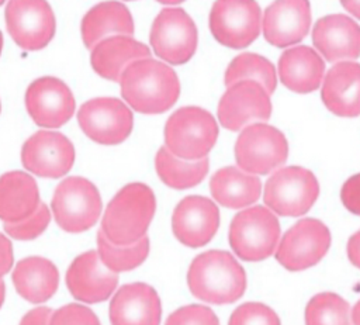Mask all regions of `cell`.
I'll use <instances>...</instances> for the list:
<instances>
[{
    "mask_svg": "<svg viewBox=\"0 0 360 325\" xmlns=\"http://www.w3.org/2000/svg\"><path fill=\"white\" fill-rule=\"evenodd\" d=\"M122 98L142 114H162L172 108L180 94L176 72L166 63L143 58L132 62L120 79Z\"/></svg>",
    "mask_w": 360,
    "mask_h": 325,
    "instance_id": "6da1fadb",
    "label": "cell"
},
{
    "mask_svg": "<svg viewBox=\"0 0 360 325\" xmlns=\"http://www.w3.org/2000/svg\"><path fill=\"white\" fill-rule=\"evenodd\" d=\"M191 294L210 304H231L246 290V273L226 250H207L197 255L187 272Z\"/></svg>",
    "mask_w": 360,
    "mask_h": 325,
    "instance_id": "7a4b0ae2",
    "label": "cell"
},
{
    "mask_svg": "<svg viewBox=\"0 0 360 325\" xmlns=\"http://www.w3.org/2000/svg\"><path fill=\"white\" fill-rule=\"evenodd\" d=\"M155 210L152 189L143 183H129L107 204L100 229L115 245L134 243L146 235Z\"/></svg>",
    "mask_w": 360,
    "mask_h": 325,
    "instance_id": "3957f363",
    "label": "cell"
},
{
    "mask_svg": "<svg viewBox=\"0 0 360 325\" xmlns=\"http://www.w3.org/2000/svg\"><path fill=\"white\" fill-rule=\"evenodd\" d=\"M218 138V124L211 113L187 106L176 110L165 125V146L177 158L198 160L207 158Z\"/></svg>",
    "mask_w": 360,
    "mask_h": 325,
    "instance_id": "277c9868",
    "label": "cell"
},
{
    "mask_svg": "<svg viewBox=\"0 0 360 325\" xmlns=\"http://www.w3.org/2000/svg\"><path fill=\"white\" fill-rule=\"evenodd\" d=\"M228 238L239 259L260 262L276 252L280 242V224L270 208L253 205L233 217Z\"/></svg>",
    "mask_w": 360,
    "mask_h": 325,
    "instance_id": "5b68a950",
    "label": "cell"
},
{
    "mask_svg": "<svg viewBox=\"0 0 360 325\" xmlns=\"http://www.w3.org/2000/svg\"><path fill=\"white\" fill-rule=\"evenodd\" d=\"M101 208L98 189L80 176L62 180L51 201L52 215L59 228L73 234L90 229L97 222Z\"/></svg>",
    "mask_w": 360,
    "mask_h": 325,
    "instance_id": "8992f818",
    "label": "cell"
},
{
    "mask_svg": "<svg viewBox=\"0 0 360 325\" xmlns=\"http://www.w3.org/2000/svg\"><path fill=\"white\" fill-rule=\"evenodd\" d=\"M319 184L315 174L301 166L277 169L266 181L263 200L267 208L281 217H300L315 204Z\"/></svg>",
    "mask_w": 360,
    "mask_h": 325,
    "instance_id": "52a82bcc",
    "label": "cell"
},
{
    "mask_svg": "<svg viewBox=\"0 0 360 325\" xmlns=\"http://www.w3.org/2000/svg\"><path fill=\"white\" fill-rule=\"evenodd\" d=\"M288 142L284 134L264 122H255L242 129L235 144L238 167L252 174H269L285 163Z\"/></svg>",
    "mask_w": 360,
    "mask_h": 325,
    "instance_id": "ba28073f",
    "label": "cell"
},
{
    "mask_svg": "<svg viewBox=\"0 0 360 325\" xmlns=\"http://www.w3.org/2000/svg\"><path fill=\"white\" fill-rule=\"evenodd\" d=\"M149 42L163 62L183 65L197 49L198 32L191 17L179 7L160 10L152 23Z\"/></svg>",
    "mask_w": 360,
    "mask_h": 325,
    "instance_id": "9c48e42d",
    "label": "cell"
},
{
    "mask_svg": "<svg viewBox=\"0 0 360 325\" xmlns=\"http://www.w3.org/2000/svg\"><path fill=\"white\" fill-rule=\"evenodd\" d=\"M212 37L232 49L250 45L262 30V11L256 0H215L208 18Z\"/></svg>",
    "mask_w": 360,
    "mask_h": 325,
    "instance_id": "30bf717a",
    "label": "cell"
},
{
    "mask_svg": "<svg viewBox=\"0 0 360 325\" xmlns=\"http://www.w3.org/2000/svg\"><path fill=\"white\" fill-rule=\"evenodd\" d=\"M329 246V228L319 219L304 218L280 238L274 256L284 269L300 272L315 266Z\"/></svg>",
    "mask_w": 360,
    "mask_h": 325,
    "instance_id": "8fae6325",
    "label": "cell"
},
{
    "mask_svg": "<svg viewBox=\"0 0 360 325\" xmlns=\"http://www.w3.org/2000/svg\"><path fill=\"white\" fill-rule=\"evenodd\" d=\"M4 18L10 37L25 51L45 48L55 35V15L46 0H8Z\"/></svg>",
    "mask_w": 360,
    "mask_h": 325,
    "instance_id": "7c38bea8",
    "label": "cell"
},
{
    "mask_svg": "<svg viewBox=\"0 0 360 325\" xmlns=\"http://www.w3.org/2000/svg\"><path fill=\"white\" fill-rule=\"evenodd\" d=\"M77 122L91 141L100 145H118L129 136L134 115L121 100L98 97L82 104L77 111Z\"/></svg>",
    "mask_w": 360,
    "mask_h": 325,
    "instance_id": "4fadbf2b",
    "label": "cell"
},
{
    "mask_svg": "<svg viewBox=\"0 0 360 325\" xmlns=\"http://www.w3.org/2000/svg\"><path fill=\"white\" fill-rule=\"evenodd\" d=\"M271 115V101L267 90L252 80L238 82L226 89L218 103L219 124L229 131L267 121Z\"/></svg>",
    "mask_w": 360,
    "mask_h": 325,
    "instance_id": "5bb4252c",
    "label": "cell"
},
{
    "mask_svg": "<svg viewBox=\"0 0 360 325\" xmlns=\"http://www.w3.org/2000/svg\"><path fill=\"white\" fill-rule=\"evenodd\" d=\"M22 166L46 179L65 176L75 163V146L60 132L38 131L21 148Z\"/></svg>",
    "mask_w": 360,
    "mask_h": 325,
    "instance_id": "9a60e30c",
    "label": "cell"
},
{
    "mask_svg": "<svg viewBox=\"0 0 360 325\" xmlns=\"http://www.w3.org/2000/svg\"><path fill=\"white\" fill-rule=\"evenodd\" d=\"M75 97L58 77L44 76L34 80L25 91V108L32 121L44 128H59L75 113Z\"/></svg>",
    "mask_w": 360,
    "mask_h": 325,
    "instance_id": "2e32d148",
    "label": "cell"
},
{
    "mask_svg": "<svg viewBox=\"0 0 360 325\" xmlns=\"http://www.w3.org/2000/svg\"><path fill=\"white\" fill-rule=\"evenodd\" d=\"M219 227L217 204L202 196H187L174 208L172 231L174 238L188 248L207 245Z\"/></svg>",
    "mask_w": 360,
    "mask_h": 325,
    "instance_id": "e0dca14e",
    "label": "cell"
},
{
    "mask_svg": "<svg viewBox=\"0 0 360 325\" xmlns=\"http://www.w3.org/2000/svg\"><path fill=\"white\" fill-rule=\"evenodd\" d=\"M66 286L70 294L82 302H103L114 294L118 273L101 262L97 250H87L70 263L66 272Z\"/></svg>",
    "mask_w": 360,
    "mask_h": 325,
    "instance_id": "ac0fdd59",
    "label": "cell"
},
{
    "mask_svg": "<svg viewBox=\"0 0 360 325\" xmlns=\"http://www.w3.org/2000/svg\"><path fill=\"white\" fill-rule=\"evenodd\" d=\"M308 0H274L264 11L262 28L269 44L284 48L301 42L309 31Z\"/></svg>",
    "mask_w": 360,
    "mask_h": 325,
    "instance_id": "d6986e66",
    "label": "cell"
},
{
    "mask_svg": "<svg viewBox=\"0 0 360 325\" xmlns=\"http://www.w3.org/2000/svg\"><path fill=\"white\" fill-rule=\"evenodd\" d=\"M108 314L111 325H159L160 298L146 283L124 284L114 293Z\"/></svg>",
    "mask_w": 360,
    "mask_h": 325,
    "instance_id": "ffe728a7",
    "label": "cell"
},
{
    "mask_svg": "<svg viewBox=\"0 0 360 325\" xmlns=\"http://www.w3.org/2000/svg\"><path fill=\"white\" fill-rule=\"evenodd\" d=\"M316 51L328 62L356 59L360 56V25L345 14L319 18L312 30Z\"/></svg>",
    "mask_w": 360,
    "mask_h": 325,
    "instance_id": "44dd1931",
    "label": "cell"
},
{
    "mask_svg": "<svg viewBox=\"0 0 360 325\" xmlns=\"http://www.w3.org/2000/svg\"><path fill=\"white\" fill-rule=\"evenodd\" d=\"M321 97L335 115H360V63L343 60L333 65L323 79Z\"/></svg>",
    "mask_w": 360,
    "mask_h": 325,
    "instance_id": "7402d4cb",
    "label": "cell"
},
{
    "mask_svg": "<svg viewBox=\"0 0 360 325\" xmlns=\"http://www.w3.org/2000/svg\"><path fill=\"white\" fill-rule=\"evenodd\" d=\"M149 56V48L131 35H112L100 41L91 49L90 62L98 76L111 82H120L122 72L132 62Z\"/></svg>",
    "mask_w": 360,
    "mask_h": 325,
    "instance_id": "603a6c76",
    "label": "cell"
},
{
    "mask_svg": "<svg viewBox=\"0 0 360 325\" xmlns=\"http://www.w3.org/2000/svg\"><path fill=\"white\" fill-rule=\"evenodd\" d=\"M134 20L129 10L120 1L108 0L93 6L82 18V39L87 49L112 35H132Z\"/></svg>",
    "mask_w": 360,
    "mask_h": 325,
    "instance_id": "cb8c5ba5",
    "label": "cell"
},
{
    "mask_svg": "<svg viewBox=\"0 0 360 325\" xmlns=\"http://www.w3.org/2000/svg\"><path fill=\"white\" fill-rule=\"evenodd\" d=\"M281 83L295 93L316 90L325 76V63L309 46H294L284 51L278 59Z\"/></svg>",
    "mask_w": 360,
    "mask_h": 325,
    "instance_id": "d4e9b609",
    "label": "cell"
},
{
    "mask_svg": "<svg viewBox=\"0 0 360 325\" xmlns=\"http://www.w3.org/2000/svg\"><path fill=\"white\" fill-rule=\"evenodd\" d=\"M11 279L17 293L32 304L48 301L59 286L56 266L49 259L41 256H30L18 260Z\"/></svg>",
    "mask_w": 360,
    "mask_h": 325,
    "instance_id": "484cf974",
    "label": "cell"
},
{
    "mask_svg": "<svg viewBox=\"0 0 360 325\" xmlns=\"http://www.w3.org/2000/svg\"><path fill=\"white\" fill-rule=\"evenodd\" d=\"M39 201V190L32 176L13 170L0 176V219L18 222L35 212Z\"/></svg>",
    "mask_w": 360,
    "mask_h": 325,
    "instance_id": "4316f807",
    "label": "cell"
},
{
    "mask_svg": "<svg viewBox=\"0 0 360 325\" xmlns=\"http://www.w3.org/2000/svg\"><path fill=\"white\" fill-rule=\"evenodd\" d=\"M214 200L226 208H243L256 203L262 193V181L256 174L236 166H226L210 180Z\"/></svg>",
    "mask_w": 360,
    "mask_h": 325,
    "instance_id": "83f0119b",
    "label": "cell"
},
{
    "mask_svg": "<svg viewBox=\"0 0 360 325\" xmlns=\"http://www.w3.org/2000/svg\"><path fill=\"white\" fill-rule=\"evenodd\" d=\"M155 167L159 179L169 187L184 190L200 184L208 173V158L198 160H186L173 155L166 146H160L156 158Z\"/></svg>",
    "mask_w": 360,
    "mask_h": 325,
    "instance_id": "f1b7e54d",
    "label": "cell"
},
{
    "mask_svg": "<svg viewBox=\"0 0 360 325\" xmlns=\"http://www.w3.org/2000/svg\"><path fill=\"white\" fill-rule=\"evenodd\" d=\"M242 80H252L262 84L271 94L277 84L273 63L262 55L246 52L235 56L225 70L224 82L229 87Z\"/></svg>",
    "mask_w": 360,
    "mask_h": 325,
    "instance_id": "f546056e",
    "label": "cell"
},
{
    "mask_svg": "<svg viewBox=\"0 0 360 325\" xmlns=\"http://www.w3.org/2000/svg\"><path fill=\"white\" fill-rule=\"evenodd\" d=\"M97 252L101 262L112 272H129L141 266L149 255V238L145 235L129 245L110 242L101 229L97 232Z\"/></svg>",
    "mask_w": 360,
    "mask_h": 325,
    "instance_id": "4dcf8cb0",
    "label": "cell"
},
{
    "mask_svg": "<svg viewBox=\"0 0 360 325\" xmlns=\"http://www.w3.org/2000/svg\"><path fill=\"white\" fill-rule=\"evenodd\" d=\"M305 325H353L350 307L335 293H319L305 307Z\"/></svg>",
    "mask_w": 360,
    "mask_h": 325,
    "instance_id": "1f68e13d",
    "label": "cell"
},
{
    "mask_svg": "<svg viewBox=\"0 0 360 325\" xmlns=\"http://www.w3.org/2000/svg\"><path fill=\"white\" fill-rule=\"evenodd\" d=\"M51 221V211L46 204L41 203L35 212L18 222H4L3 228L10 238L17 241H31L39 236Z\"/></svg>",
    "mask_w": 360,
    "mask_h": 325,
    "instance_id": "d6a6232c",
    "label": "cell"
},
{
    "mask_svg": "<svg viewBox=\"0 0 360 325\" xmlns=\"http://www.w3.org/2000/svg\"><path fill=\"white\" fill-rule=\"evenodd\" d=\"M228 325H281L278 315L262 302H245L229 318Z\"/></svg>",
    "mask_w": 360,
    "mask_h": 325,
    "instance_id": "836d02e7",
    "label": "cell"
},
{
    "mask_svg": "<svg viewBox=\"0 0 360 325\" xmlns=\"http://www.w3.org/2000/svg\"><path fill=\"white\" fill-rule=\"evenodd\" d=\"M165 325H219V321L210 307L190 304L173 311Z\"/></svg>",
    "mask_w": 360,
    "mask_h": 325,
    "instance_id": "e575fe53",
    "label": "cell"
},
{
    "mask_svg": "<svg viewBox=\"0 0 360 325\" xmlns=\"http://www.w3.org/2000/svg\"><path fill=\"white\" fill-rule=\"evenodd\" d=\"M49 325H101L97 315L86 305L66 304L52 312Z\"/></svg>",
    "mask_w": 360,
    "mask_h": 325,
    "instance_id": "d590c367",
    "label": "cell"
},
{
    "mask_svg": "<svg viewBox=\"0 0 360 325\" xmlns=\"http://www.w3.org/2000/svg\"><path fill=\"white\" fill-rule=\"evenodd\" d=\"M340 200L346 210L360 215V173L349 177L340 190Z\"/></svg>",
    "mask_w": 360,
    "mask_h": 325,
    "instance_id": "8d00e7d4",
    "label": "cell"
},
{
    "mask_svg": "<svg viewBox=\"0 0 360 325\" xmlns=\"http://www.w3.org/2000/svg\"><path fill=\"white\" fill-rule=\"evenodd\" d=\"M52 310L48 307H37L28 311L20 321V325H49Z\"/></svg>",
    "mask_w": 360,
    "mask_h": 325,
    "instance_id": "74e56055",
    "label": "cell"
},
{
    "mask_svg": "<svg viewBox=\"0 0 360 325\" xmlns=\"http://www.w3.org/2000/svg\"><path fill=\"white\" fill-rule=\"evenodd\" d=\"M14 256H13V245L11 241L0 234V279L8 273L13 267Z\"/></svg>",
    "mask_w": 360,
    "mask_h": 325,
    "instance_id": "f35d334b",
    "label": "cell"
},
{
    "mask_svg": "<svg viewBox=\"0 0 360 325\" xmlns=\"http://www.w3.org/2000/svg\"><path fill=\"white\" fill-rule=\"evenodd\" d=\"M346 252L350 263L360 269V231H357L349 238Z\"/></svg>",
    "mask_w": 360,
    "mask_h": 325,
    "instance_id": "ab89813d",
    "label": "cell"
},
{
    "mask_svg": "<svg viewBox=\"0 0 360 325\" xmlns=\"http://www.w3.org/2000/svg\"><path fill=\"white\" fill-rule=\"evenodd\" d=\"M340 3L352 15L360 20V0H340Z\"/></svg>",
    "mask_w": 360,
    "mask_h": 325,
    "instance_id": "60d3db41",
    "label": "cell"
},
{
    "mask_svg": "<svg viewBox=\"0 0 360 325\" xmlns=\"http://www.w3.org/2000/svg\"><path fill=\"white\" fill-rule=\"evenodd\" d=\"M352 322L353 325H360V300L354 304L352 310Z\"/></svg>",
    "mask_w": 360,
    "mask_h": 325,
    "instance_id": "b9f144b4",
    "label": "cell"
},
{
    "mask_svg": "<svg viewBox=\"0 0 360 325\" xmlns=\"http://www.w3.org/2000/svg\"><path fill=\"white\" fill-rule=\"evenodd\" d=\"M4 298H6V284H4V281L0 279V308H1L3 302H4Z\"/></svg>",
    "mask_w": 360,
    "mask_h": 325,
    "instance_id": "7bdbcfd3",
    "label": "cell"
},
{
    "mask_svg": "<svg viewBox=\"0 0 360 325\" xmlns=\"http://www.w3.org/2000/svg\"><path fill=\"white\" fill-rule=\"evenodd\" d=\"M162 4H179V3H183L184 0H156Z\"/></svg>",
    "mask_w": 360,
    "mask_h": 325,
    "instance_id": "ee69618b",
    "label": "cell"
},
{
    "mask_svg": "<svg viewBox=\"0 0 360 325\" xmlns=\"http://www.w3.org/2000/svg\"><path fill=\"white\" fill-rule=\"evenodd\" d=\"M1 49H3V35H1V31H0V53H1Z\"/></svg>",
    "mask_w": 360,
    "mask_h": 325,
    "instance_id": "f6af8a7d",
    "label": "cell"
},
{
    "mask_svg": "<svg viewBox=\"0 0 360 325\" xmlns=\"http://www.w3.org/2000/svg\"><path fill=\"white\" fill-rule=\"evenodd\" d=\"M4 1H6V0H0V6H1Z\"/></svg>",
    "mask_w": 360,
    "mask_h": 325,
    "instance_id": "bcb514c9",
    "label": "cell"
},
{
    "mask_svg": "<svg viewBox=\"0 0 360 325\" xmlns=\"http://www.w3.org/2000/svg\"><path fill=\"white\" fill-rule=\"evenodd\" d=\"M0 110H1V104H0Z\"/></svg>",
    "mask_w": 360,
    "mask_h": 325,
    "instance_id": "7dc6e473",
    "label": "cell"
}]
</instances>
